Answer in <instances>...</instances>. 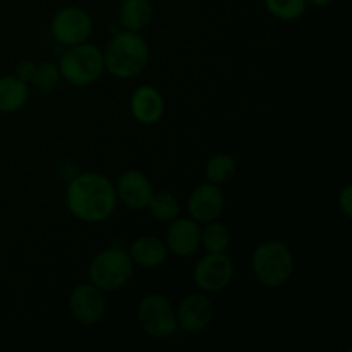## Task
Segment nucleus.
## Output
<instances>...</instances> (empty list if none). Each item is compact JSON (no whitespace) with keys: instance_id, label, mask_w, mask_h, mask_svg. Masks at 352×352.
<instances>
[{"instance_id":"obj_1","label":"nucleus","mask_w":352,"mask_h":352,"mask_svg":"<svg viewBox=\"0 0 352 352\" xmlns=\"http://www.w3.org/2000/svg\"><path fill=\"white\" fill-rule=\"evenodd\" d=\"M64 201L69 213L85 223L109 220L117 208L116 186L98 172H82L67 184Z\"/></svg>"},{"instance_id":"obj_2","label":"nucleus","mask_w":352,"mask_h":352,"mask_svg":"<svg viewBox=\"0 0 352 352\" xmlns=\"http://www.w3.org/2000/svg\"><path fill=\"white\" fill-rule=\"evenodd\" d=\"M105 71L119 79L140 76L150 64V45L138 31H117L103 50Z\"/></svg>"},{"instance_id":"obj_3","label":"nucleus","mask_w":352,"mask_h":352,"mask_svg":"<svg viewBox=\"0 0 352 352\" xmlns=\"http://www.w3.org/2000/svg\"><path fill=\"white\" fill-rule=\"evenodd\" d=\"M251 270L263 287L278 289L287 284L294 275V253L285 241H265L253 251Z\"/></svg>"},{"instance_id":"obj_4","label":"nucleus","mask_w":352,"mask_h":352,"mask_svg":"<svg viewBox=\"0 0 352 352\" xmlns=\"http://www.w3.org/2000/svg\"><path fill=\"white\" fill-rule=\"evenodd\" d=\"M57 64L60 69L62 79L76 88L91 86L105 72L103 50L88 41L67 47Z\"/></svg>"},{"instance_id":"obj_5","label":"nucleus","mask_w":352,"mask_h":352,"mask_svg":"<svg viewBox=\"0 0 352 352\" xmlns=\"http://www.w3.org/2000/svg\"><path fill=\"white\" fill-rule=\"evenodd\" d=\"M134 274L129 253L120 248H107L91 260L88 268L89 282L103 292H116L126 287Z\"/></svg>"},{"instance_id":"obj_6","label":"nucleus","mask_w":352,"mask_h":352,"mask_svg":"<svg viewBox=\"0 0 352 352\" xmlns=\"http://www.w3.org/2000/svg\"><path fill=\"white\" fill-rule=\"evenodd\" d=\"M138 323L151 339H168L177 332V316L170 299L151 292L138 305Z\"/></svg>"},{"instance_id":"obj_7","label":"nucleus","mask_w":352,"mask_h":352,"mask_svg":"<svg viewBox=\"0 0 352 352\" xmlns=\"http://www.w3.org/2000/svg\"><path fill=\"white\" fill-rule=\"evenodd\" d=\"M93 19L88 10L78 6L58 9L50 21V33L62 47H74L85 43L91 36Z\"/></svg>"},{"instance_id":"obj_8","label":"nucleus","mask_w":352,"mask_h":352,"mask_svg":"<svg viewBox=\"0 0 352 352\" xmlns=\"http://www.w3.org/2000/svg\"><path fill=\"white\" fill-rule=\"evenodd\" d=\"M234 270V261L226 253H206L192 268V280L199 291L217 294L229 287Z\"/></svg>"},{"instance_id":"obj_9","label":"nucleus","mask_w":352,"mask_h":352,"mask_svg":"<svg viewBox=\"0 0 352 352\" xmlns=\"http://www.w3.org/2000/svg\"><path fill=\"white\" fill-rule=\"evenodd\" d=\"M69 311L81 325H95L107 313L105 292L95 284H79L69 294Z\"/></svg>"},{"instance_id":"obj_10","label":"nucleus","mask_w":352,"mask_h":352,"mask_svg":"<svg viewBox=\"0 0 352 352\" xmlns=\"http://www.w3.org/2000/svg\"><path fill=\"white\" fill-rule=\"evenodd\" d=\"M226 210V195L219 184L205 182L196 186L188 199V213L198 223L219 220Z\"/></svg>"},{"instance_id":"obj_11","label":"nucleus","mask_w":352,"mask_h":352,"mask_svg":"<svg viewBox=\"0 0 352 352\" xmlns=\"http://www.w3.org/2000/svg\"><path fill=\"white\" fill-rule=\"evenodd\" d=\"M175 316L179 330L186 333H199L212 325L215 308L205 294H189L175 308Z\"/></svg>"},{"instance_id":"obj_12","label":"nucleus","mask_w":352,"mask_h":352,"mask_svg":"<svg viewBox=\"0 0 352 352\" xmlns=\"http://www.w3.org/2000/svg\"><path fill=\"white\" fill-rule=\"evenodd\" d=\"M117 199L131 210H144L153 196V184L144 172L138 168H129L122 172L116 184Z\"/></svg>"},{"instance_id":"obj_13","label":"nucleus","mask_w":352,"mask_h":352,"mask_svg":"<svg viewBox=\"0 0 352 352\" xmlns=\"http://www.w3.org/2000/svg\"><path fill=\"white\" fill-rule=\"evenodd\" d=\"M129 109L136 122L143 126H155L165 113L164 95L155 86L141 85L131 95Z\"/></svg>"},{"instance_id":"obj_14","label":"nucleus","mask_w":352,"mask_h":352,"mask_svg":"<svg viewBox=\"0 0 352 352\" xmlns=\"http://www.w3.org/2000/svg\"><path fill=\"white\" fill-rule=\"evenodd\" d=\"M165 246L170 253L179 258H188L195 254L201 246V227L191 217L174 219L167 230Z\"/></svg>"},{"instance_id":"obj_15","label":"nucleus","mask_w":352,"mask_h":352,"mask_svg":"<svg viewBox=\"0 0 352 352\" xmlns=\"http://www.w3.org/2000/svg\"><path fill=\"white\" fill-rule=\"evenodd\" d=\"M129 256L134 265L141 268H157L167 260V246L157 236H140L129 248Z\"/></svg>"},{"instance_id":"obj_16","label":"nucleus","mask_w":352,"mask_h":352,"mask_svg":"<svg viewBox=\"0 0 352 352\" xmlns=\"http://www.w3.org/2000/svg\"><path fill=\"white\" fill-rule=\"evenodd\" d=\"M119 24L127 31H141L153 19V6L150 0H122L117 10Z\"/></svg>"},{"instance_id":"obj_17","label":"nucleus","mask_w":352,"mask_h":352,"mask_svg":"<svg viewBox=\"0 0 352 352\" xmlns=\"http://www.w3.org/2000/svg\"><path fill=\"white\" fill-rule=\"evenodd\" d=\"M30 100V85L17 76H0V113L19 112Z\"/></svg>"},{"instance_id":"obj_18","label":"nucleus","mask_w":352,"mask_h":352,"mask_svg":"<svg viewBox=\"0 0 352 352\" xmlns=\"http://www.w3.org/2000/svg\"><path fill=\"white\" fill-rule=\"evenodd\" d=\"M237 174V162L229 153H215L210 157L205 167V177L213 184H226L232 181Z\"/></svg>"},{"instance_id":"obj_19","label":"nucleus","mask_w":352,"mask_h":352,"mask_svg":"<svg viewBox=\"0 0 352 352\" xmlns=\"http://www.w3.org/2000/svg\"><path fill=\"white\" fill-rule=\"evenodd\" d=\"M201 229V246L205 248L206 253H226L230 246V230L227 229L226 223L213 220V222L203 223Z\"/></svg>"},{"instance_id":"obj_20","label":"nucleus","mask_w":352,"mask_h":352,"mask_svg":"<svg viewBox=\"0 0 352 352\" xmlns=\"http://www.w3.org/2000/svg\"><path fill=\"white\" fill-rule=\"evenodd\" d=\"M146 208L150 210L151 217L158 222H172L181 213V203L172 192L160 191L153 192Z\"/></svg>"},{"instance_id":"obj_21","label":"nucleus","mask_w":352,"mask_h":352,"mask_svg":"<svg viewBox=\"0 0 352 352\" xmlns=\"http://www.w3.org/2000/svg\"><path fill=\"white\" fill-rule=\"evenodd\" d=\"M60 79L62 76L57 62L43 60L36 64V71L31 78L30 86H33L40 93H52L58 86Z\"/></svg>"},{"instance_id":"obj_22","label":"nucleus","mask_w":352,"mask_h":352,"mask_svg":"<svg viewBox=\"0 0 352 352\" xmlns=\"http://www.w3.org/2000/svg\"><path fill=\"white\" fill-rule=\"evenodd\" d=\"M265 9L278 21L291 23L305 16L308 2L306 0H263Z\"/></svg>"},{"instance_id":"obj_23","label":"nucleus","mask_w":352,"mask_h":352,"mask_svg":"<svg viewBox=\"0 0 352 352\" xmlns=\"http://www.w3.org/2000/svg\"><path fill=\"white\" fill-rule=\"evenodd\" d=\"M34 71H36V62L33 60H19L16 64V69H14V76H17V78L21 79V81L28 82L30 85L31 78H33Z\"/></svg>"},{"instance_id":"obj_24","label":"nucleus","mask_w":352,"mask_h":352,"mask_svg":"<svg viewBox=\"0 0 352 352\" xmlns=\"http://www.w3.org/2000/svg\"><path fill=\"white\" fill-rule=\"evenodd\" d=\"M339 210L346 219L352 217V184H346L339 192Z\"/></svg>"},{"instance_id":"obj_25","label":"nucleus","mask_w":352,"mask_h":352,"mask_svg":"<svg viewBox=\"0 0 352 352\" xmlns=\"http://www.w3.org/2000/svg\"><path fill=\"white\" fill-rule=\"evenodd\" d=\"M306 2L311 3V6H316V7H325V6H330L333 0H306Z\"/></svg>"}]
</instances>
